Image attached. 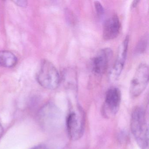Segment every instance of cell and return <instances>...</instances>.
Here are the masks:
<instances>
[{
	"instance_id": "6da1fadb",
	"label": "cell",
	"mask_w": 149,
	"mask_h": 149,
	"mask_svg": "<svg viewBox=\"0 0 149 149\" xmlns=\"http://www.w3.org/2000/svg\"><path fill=\"white\" fill-rule=\"evenodd\" d=\"M131 129L136 142L141 149H146L149 142V130L143 108H136L132 112Z\"/></svg>"
},
{
	"instance_id": "7a4b0ae2",
	"label": "cell",
	"mask_w": 149,
	"mask_h": 149,
	"mask_svg": "<svg viewBox=\"0 0 149 149\" xmlns=\"http://www.w3.org/2000/svg\"><path fill=\"white\" fill-rule=\"evenodd\" d=\"M36 79L41 86L49 90L56 89L60 84L59 72L55 66L47 60L42 62Z\"/></svg>"
},
{
	"instance_id": "3957f363",
	"label": "cell",
	"mask_w": 149,
	"mask_h": 149,
	"mask_svg": "<svg viewBox=\"0 0 149 149\" xmlns=\"http://www.w3.org/2000/svg\"><path fill=\"white\" fill-rule=\"evenodd\" d=\"M149 74L147 64L141 63L137 67L130 85V95L132 97L139 96L146 88L149 81Z\"/></svg>"
},
{
	"instance_id": "277c9868",
	"label": "cell",
	"mask_w": 149,
	"mask_h": 149,
	"mask_svg": "<svg viewBox=\"0 0 149 149\" xmlns=\"http://www.w3.org/2000/svg\"><path fill=\"white\" fill-rule=\"evenodd\" d=\"M67 131L70 138L73 141L80 139L84 130V119L81 111L70 112L66 120Z\"/></svg>"
},
{
	"instance_id": "5b68a950",
	"label": "cell",
	"mask_w": 149,
	"mask_h": 149,
	"mask_svg": "<svg viewBox=\"0 0 149 149\" xmlns=\"http://www.w3.org/2000/svg\"><path fill=\"white\" fill-rule=\"evenodd\" d=\"M113 55L111 49L105 48L100 49L91 60V70L95 74L101 75L108 69Z\"/></svg>"
},
{
	"instance_id": "8992f818",
	"label": "cell",
	"mask_w": 149,
	"mask_h": 149,
	"mask_svg": "<svg viewBox=\"0 0 149 149\" xmlns=\"http://www.w3.org/2000/svg\"><path fill=\"white\" fill-rule=\"evenodd\" d=\"M121 100V94L118 88L112 87L106 93L105 102L103 107V114L106 117L115 116L119 109Z\"/></svg>"
},
{
	"instance_id": "52a82bcc",
	"label": "cell",
	"mask_w": 149,
	"mask_h": 149,
	"mask_svg": "<svg viewBox=\"0 0 149 149\" xmlns=\"http://www.w3.org/2000/svg\"><path fill=\"white\" fill-rule=\"evenodd\" d=\"M129 43V37L127 36L119 46L116 61L110 72V80L112 81H117L122 74L127 58Z\"/></svg>"
},
{
	"instance_id": "ba28073f",
	"label": "cell",
	"mask_w": 149,
	"mask_h": 149,
	"mask_svg": "<svg viewBox=\"0 0 149 149\" xmlns=\"http://www.w3.org/2000/svg\"><path fill=\"white\" fill-rule=\"evenodd\" d=\"M121 23L118 16L115 14L111 15L104 22L103 27V38L109 41L116 38L120 33Z\"/></svg>"
},
{
	"instance_id": "9c48e42d",
	"label": "cell",
	"mask_w": 149,
	"mask_h": 149,
	"mask_svg": "<svg viewBox=\"0 0 149 149\" xmlns=\"http://www.w3.org/2000/svg\"><path fill=\"white\" fill-rule=\"evenodd\" d=\"M56 109V107L52 104H48L41 110L39 118L42 125L48 127L52 124L58 114Z\"/></svg>"
},
{
	"instance_id": "30bf717a",
	"label": "cell",
	"mask_w": 149,
	"mask_h": 149,
	"mask_svg": "<svg viewBox=\"0 0 149 149\" xmlns=\"http://www.w3.org/2000/svg\"><path fill=\"white\" fill-rule=\"evenodd\" d=\"M17 57L12 52L3 51L0 52V66L4 68H11L17 64Z\"/></svg>"
},
{
	"instance_id": "8fae6325",
	"label": "cell",
	"mask_w": 149,
	"mask_h": 149,
	"mask_svg": "<svg viewBox=\"0 0 149 149\" xmlns=\"http://www.w3.org/2000/svg\"><path fill=\"white\" fill-rule=\"evenodd\" d=\"M148 38L146 36H144L141 38V40L138 42V44L137 45L136 50L137 53H143L147 47V42H148Z\"/></svg>"
},
{
	"instance_id": "7c38bea8",
	"label": "cell",
	"mask_w": 149,
	"mask_h": 149,
	"mask_svg": "<svg viewBox=\"0 0 149 149\" xmlns=\"http://www.w3.org/2000/svg\"><path fill=\"white\" fill-rule=\"evenodd\" d=\"M94 6H95V9L96 11L97 14L99 15H102L104 13V8L103 6L101 4V2L99 1H95L94 2Z\"/></svg>"
},
{
	"instance_id": "4fadbf2b",
	"label": "cell",
	"mask_w": 149,
	"mask_h": 149,
	"mask_svg": "<svg viewBox=\"0 0 149 149\" xmlns=\"http://www.w3.org/2000/svg\"><path fill=\"white\" fill-rule=\"evenodd\" d=\"M14 2L19 6L22 7H26L27 4V2L25 1H14Z\"/></svg>"
},
{
	"instance_id": "5bb4252c",
	"label": "cell",
	"mask_w": 149,
	"mask_h": 149,
	"mask_svg": "<svg viewBox=\"0 0 149 149\" xmlns=\"http://www.w3.org/2000/svg\"><path fill=\"white\" fill-rule=\"evenodd\" d=\"M3 133H4V129L1 124L0 123V139L1 138L2 136H3Z\"/></svg>"
},
{
	"instance_id": "9a60e30c",
	"label": "cell",
	"mask_w": 149,
	"mask_h": 149,
	"mask_svg": "<svg viewBox=\"0 0 149 149\" xmlns=\"http://www.w3.org/2000/svg\"><path fill=\"white\" fill-rule=\"evenodd\" d=\"M139 2V1H133L132 4V8H136V6H137Z\"/></svg>"
},
{
	"instance_id": "2e32d148",
	"label": "cell",
	"mask_w": 149,
	"mask_h": 149,
	"mask_svg": "<svg viewBox=\"0 0 149 149\" xmlns=\"http://www.w3.org/2000/svg\"><path fill=\"white\" fill-rule=\"evenodd\" d=\"M31 149H46V148L43 146L39 145L38 146H36V147H34V148H32Z\"/></svg>"
}]
</instances>
